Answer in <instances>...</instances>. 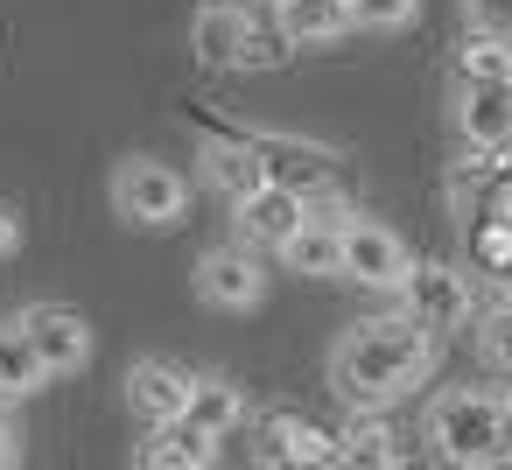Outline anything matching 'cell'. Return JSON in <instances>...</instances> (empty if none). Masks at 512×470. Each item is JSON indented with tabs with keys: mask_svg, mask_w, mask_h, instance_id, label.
Wrapping results in <instances>:
<instances>
[{
	"mask_svg": "<svg viewBox=\"0 0 512 470\" xmlns=\"http://www.w3.org/2000/svg\"><path fill=\"white\" fill-rule=\"evenodd\" d=\"M337 456H344V463H372V470H379V463H400V442H393V428H386V421H358V428L344 435V449H337Z\"/></svg>",
	"mask_w": 512,
	"mask_h": 470,
	"instance_id": "cell-23",
	"label": "cell"
},
{
	"mask_svg": "<svg viewBox=\"0 0 512 470\" xmlns=\"http://www.w3.org/2000/svg\"><path fill=\"white\" fill-rule=\"evenodd\" d=\"M50 372H43V358H36V344L22 337V330H0V400H22V393H36Z\"/></svg>",
	"mask_w": 512,
	"mask_h": 470,
	"instance_id": "cell-20",
	"label": "cell"
},
{
	"mask_svg": "<svg viewBox=\"0 0 512 470\" xmlns=\"http://www.w3.org/2000/svg\"><path fill=\"white\" fill-rule=\"evenodd\" d=\"M190 50H197L204 71H239V57H246V8L211 0V8L197 15V29H190Z\"/></svg>",
	"mask_w": 512,
	"mask_h": 470,
	"instance_id": "cell-14",
	"label": "cell"
},
{
	"mask_svg": "<svg viewBox=\"0 0 512 470\" xmlns=\"http://www.w3.org/2000/svg\"><path fill=\"white\" fill-rule=\"evenodd\" d=\"M344 218H351V211H330V204L309 197V218H302V232L281 246V260H288L295 274H344Z\"/></svg>",
	"mask_w": 512,
	"mask_h": 470,
	"instance_id": "cell-11",
	"label": "cell"
},
{
	"mask_svg": "<svg viewBox=\"0 0 512 470\" xmlns=\"http://www.w3.org/2000/svg\"><path fill=\"white\" fill-rule=\"evenodd\" d=\"M470 260H477L484 274H505V267H512V218L477 211V225H470Z\"/></svg>",
	"mask_w": 512,
	"mask_h": 470,
	"instance_id": "cell-21",
	"label": "cell"
},
{
	"mask_svg": "<svg viewBox=\"0 0 512 470\" xmlns=\"http://www.w3.org/2000/svg\"><path fill=\"white\" fill-rule=\"evenodd\" d=\"M456 134L470 155H512V78H463Z\"/></svg>",
	"mask_w": 512,
	"mask_h": 470,
	"instance_id": "cell-4",
	"label": "cell"
},
{
	"mask_svg": "<svg viewBox=\"0 0 512 470\" xmlns=\"http://www.w3.org/2000/svg\"><path fill=\"white\" fill-rule=\"evenodd\" d=\"M260 288H267V274H260V260L246 246H218V253L197 260V295L211 309H253Z\"/></svg>",
	"mask_w": 512,
	"mask_h": 470,
	"instance_id": "cell-10",
	"label": "cell"
},
{
	"mask_svg": "<svg viewBox=\"0 0 512 470\" xmlns=\"http://www.w3.org/2000/svg\"><path fill=\"white\" fill-rule=\"evenodd\" d=\"M302 218H309V197L302 190H281V183H253L246 197H239V239L246 246H288L295 232H302Z\"/></svg>",
	"mask_w": 512,
	"mask_h": 470,
	"instance_id": "cell-7",
	"label": "cell"
},
{
	"mask_svg": "<svg viewBox=\"0 0 512 470\" xmlns=\"http://www.w3.org/2000/svg\"><path fill=\"white\" fill-rule=\"evenodd\" d=\"M428 442H435L442 463H470V470L512 463V400L505 393H477V386L442 393L428 407Z\"/></svg>",
	"mask_w": 512,
	"mask_h": 470,
	"instance_id": "cell-2",
	"label": "cell"
},
{
	"mask_svg": "<svg viewBox=\"0 0 512 470\" xmlns=\"http://www.w3.org/2000/svg\"><path fill=\"white\" fill-rule=\"evenodd\" d=\"M344 449V435H330V428H316L309 414H295V407H281L274 421H267V463H344L337 456Z\"/></svg>",
	"mask_w": 512,
	"mask_h": 470,
	"instance_id": "cell-13",
	"label": "cell"
},
{
	"mask_svg": "<svg viewBox=\"0 0 512 470\" xmlns=\"http://www.w3.org/2000/svg\"><path fill=\"white\" fill-rule=\"evenodd\" d=\"M400 309H407L428 337H442V330H463L477 302H470V281L435 260V267H407V274H400Z\"/></svg>",
	"mask_w": 512,
	"mask_h": 470,
	"instance_id": "cell-3",
	"label": "cell"
},
{
	"mask_svg": "<svg viewBox=\"0 0 512 470\" xmlns=\"http://www.w3.org/2000/svg\"><path fill=\"white\" fill-rule=\"evenodd\" d=\"M239 386H225V379H197L190 386V400H183V421L190 428H204L211 442H225V428H239Z\"/></svg>",
	"mask_w": 512,
	"mask_h": 470,
	"instance_id": "cell-18",
	"label": "cell"
},
{
	"mask_svg": "<svg viewBox=\"0 0 512 470\" xmlns=\"http://www.w3.org/2000/svg\"><path fill=\"white\" fill-rule=\"evenodd\" d=\"M463 15L484 36H512V0H463Z\"/></svg>",
	"mask_w": 512,
	"mask_h": 470,
	"instance_id": "cell-26",
	"label": "cell"
},
{
	"mask_svg": "<svg viewBox=\"0 0 512 470\" xmlns=\"http://www.w3.org/2000/svg\"><path fill=\"white\" fill-rule=\"evenodd\" d=\"M113 204H120L134 225H176L183 204H190V190H183V176H176L169 162H127V169L113 176Z\"/></svg>",
	"mask_w": 512,
	"mask_h": 470,
	"instance_id": "cell-5",
	"label": "cell"
},
{
	"mask_svg": "<svg viewBox=\"0 0 512 470\" xmlns=\"http://www.w3.org/2000/svg\"><path fill=\"white\" fill-rule=\"evenodd\" d=\"M456 78H512V36H470L456 57Z\"/></svg>",
	"mask_w": 512,
	"mask_h": 470,
	"instance_id": "cell-22",
	"label": "cell"
},
{
	"mask_svg": "<svg viewBox=\"0 0 512 470\" xmlns=\"http://www.w3.org/2000/svg\"><path fill=\"white\" fill-rule=\"evenodd\" d=\"M0 253H15V211L0 204Z\"/></svg>",
	"mask_w": 512,
	"mask_h": 470,
	"instance_id": "cell-27",
	"label": "cell"
},
{
	"mask_svg": "<svg viewBox=\"0 0 512 470\" xmlns=\"http://www.w3.org/2000/svg\"><path fill=\"white\" fill-rule=\"evenodd\" d=\"M477 344H484V358H491V372H505V379H512V302H498V309L484 316V330H477Z\"/></svg>",
	"mask_w": 512,
	"mask_h": 470,
	"instance_id": "cell-24",
	"label": "cell"
},
{
	"mask_svg": "<svg viewBox=\"0 0 512 470\" xmlns=\"http://www.w3.org/2000/svg\"><path fill=\"white\" fill-rule=\"evenodd\" d=\"M190 386H197V372H183V365H169V358H141V365L127 372V407L155 428V421H176V414H183Z\"/></svg>",
	"mask_w": 512,
	"mask_h": 470,
	"instance_id": "cell-12",
	"label": "cell"
},
{
	"mask_svg": "<svg viewBox=\"0 0 512 470\" xmlns=\"http://www.w3.org/2000/svg\"><path fill=\"white\" fill-rule=\"evenodd\" d=\"M211 456H218V442H211L204 428H190L183 414H176V421H155V435L141 442V463H148V470H204Z\"/></svg>",
	"mask_w": 512,
	"mask_h": 470,
	"instance_id": "cell-15",
	"label": "cell"
},
{
	"mask_svg": "<svg viewBox=\"0 0 512 470\" xmlns=\"http://www.w3.org/2000/svg\"><path fill=\"white\" fill-rule=\"evenodd\" d=\"M407 267H414V260H407V246H400L386 225L344 218V274H351V281H365V288H400Z\"/></svg>",
	"mask_w": 512,
	"mask_h": 470,
	"instance_id": "cell-9",
	"label": "cell"
},
{
	"mask_svg": "<svg viewBox=\"0 0 512 470\" xmlns=\"http://www.w3.org/2000/svg\"><path fill=\"white\" fill-rule=\"evenodd\" d=\"M288 57H295V43L281 29V15L274 8H246V57H239V71H274Z\"/></svg>",
	"mask_w": 512,
	"mask_h": 470,
	"instance_id": "cell-19",
	"label": "cell"
},
{
	"mask_svg": "<svg viewBox=\"0 0 512 470\" xmlns=\"http://www.w3.org/2000/svg\"><path fill=\"white\" fill-rule=\"evenodd\" d=\"M253 155H260V183H281V190H302V197H323L337 183V155L323 141L281 134V141H253Z\"/></svg>",
	"mask_w": 512,
	"mask_h": 470,
	"instance_id": "cell-6",
	"label": "cell"
},
{
	"mask_svg": "<svg viewBox=\"0 0 512 470\" xmlns=\"http://www.w3.org/2000/svg\"><path fill=\"white\" fill-rule=\"evenodd\" d=\"M0 463H15V428L0 421Z\"/></svg>",
	"mask_w": 512,
	"mask_h": 470,
	"instance_id": "cell-28",
	"label": "cell"
},
{
	"mask_svg": "<svg viewBox=\"0 0 512 470\" xmlns=\"http://www.w3.org/2000/svg\"><path fill=\"white\" fill-rule=\"evenodd\" d=\"M428 365H435V337L414 316H372L337 344V386L365 407L400 400L414 379H428Z\"/></svg>",
	"mask_w": 512,
	"mask_h": 470,
	"instance_id": "cell-1",
	"label": "cell"
},
{
	"mask_svg": "<svg viewBox=\"0 0 512 470\" xmlns=\"http://www.w3.org/2000/svg\"><path fill=\"white\" fill-rule=\"evenodd\" d=\"M274 15H281L295 50H316V43H337L351 29V0H274Z\"/></svg>",
	"mask_w": 512,
	"mask_h": 470,
	"instance_id": "cell-16",
	"label": "cell"
},
{
	"mask_svg": "<svg viewBox=\"0 0 512 470\" xmlns=\"http://www.w3.org/2000/svg\"><path fill=\"white\" fill-rule=\"evenodd\" d=\"M414 22V0H351V29H400Z\"/></svg>",
	"mask_w": 512,
	"mask_h": 470,
	"instance_id": "cell-25",
	"label": "cell"
},
{
	"mask_svg": "<svg viewBox=\"0 0 512 470\" xmlns=\"http://www.w3.org/2000/svg\"><path fill=\"white\" fill-rule=\"evenodd\" d=\"M204 176H211V190H225L232 204L260 183V155H253V141H239V134H225V141H204Z\"/></svg>",
	"mask_w": 512,
	"mask_h": 470,
	"instance_id": "cell-17",
	"label": "cell"
},
{
	"mask_svg": "<svg viewBox=\"0 0 512 470\" xmlns=\"http://www.w3.org/2000/svg\"><path fill=\"white\" fill-rule=\"evenodd\" d=\"M498 295H505V302H512V267H505V274H498Z\"/></svg>",
	"mask_w": 512,
	"mask_h": 470,
	"instance_id": "cell-29",
	"label": "cell"
},
{
	"mask_svg": "<svg viewBox=\"0 0 512 470\" xmlns=\"http://www.w3.org/2000/svg\"><path fill=\"white\" fill-rule=\"evenodd\" d=\"M29 344H36V358H43V372H78L85 358H92V330H85V316L78 309H57V302H36L22 323H15Z\"/></svg>",
	"mask_w": 512,
	"mask_h": 470,
	"instance_id": "cell-8",
	"label": "cell"
}]
</instances>
